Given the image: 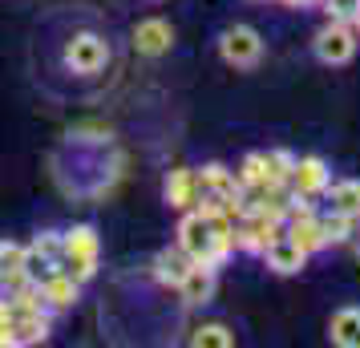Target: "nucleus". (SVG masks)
<instances>
[{
  "label": "nucleus",
  "instance_id": "obj_2",
  "mask_svg": "<svg viewBox=\"0 0 360 348\" xmlns=\"http://www.w3.org/2000/svg\"><path fill=\"white\" fill-rule=\"evenodd\" d=\"M316 57L324 61V65H348L352 57H356V25H344V20H332L324 25L320 33H316Z\"/></svg>",
  "mask_w": 360,
  "mask_h": 348
},
{
  "label": "nucleus",
  "instance_id": "obj_16",
  "mask_svg": "<svg viewBox=\"0 0 360 348\" xmlns=\"http://www.w3.org/2000/svg\"><path fill=\"white\" fill-rule=\"evenodd\" d=\"M45 336H49V320L41 312L17 316V320H13V344H37V340H45Z\"/></svg>",
  "mask_w": 360,
  "mask_h": 348
},
{
  "label": "nucleus",
  "instance_id": "obj_5",
  "mask_svg": "<svg viewBox=\"0 0 360 348\" xmlns=\"http://www.w3.org/2000/svg\"><path fill=\"white\" fill-rule=\"evenodd\" d=\"M328 183H332V170H328L324 158H316V154H308V158H295L292 179H288L292 195H300V199H324Z\"/></svg>",
  "mask_w": 360,
  "mask_h": 348
},
{
  "label": "nucleus",
  "instance_id": "obj_21",
  "mask_svg": "<svg viewBox=\"0 0 360 348\" xmlns=\"http://www.w3.org/2000/svg\"><path fill=\"white\" fill-rule=\"evenodd\" d=\"M61 247H65V243H61L57 235H41V239H37V251H41V255H49L53 264H61Z\"/></svg>",
  "mask_w": 360,
  "mask_h": 348
},
{
  "label": "nucleus",
  "instance_id": "obj_19",
  "mask_svg": "<svg viewBox=\"0 0 360 348\" xmlns=\"http://www.w3.org/2000/svg\"><path fill=\"white\" fill-rule=\"evenodd\" d=\"M328 8V17L332 20H344V25H352L356 20V13H360V0H320Z\"/></svg>",
  "mask_w": 360,
  "mask_h": 348
},
{
  "label": "nucleus",
  "instance_id": "obj_14",
  "mask_svg": "<svg viewBox=\"0 0 360 348\" xmlns=\"http://www.w3.org/2000/svg\"><path fill=\"white\" fill-rule=\"evenodd\" d=\"M41 296L49 299L53 308H69V304H77V280H73V276H65V271L57 267L49 280L41 283Z\"/></svg>",
  "mask_w": 360,
  "mask_h": 348
},
{
  "label": "nucleus",
  "instance_id": "obj_12",
  "mask_svg": "<svg viewBox=\"0 0 360 348\" xmlns=\"http://www.w3.org/2000/svg\"><path fill=\"white\" fill-rule=\"evenodd\" d=\"M328 336L340 348H360V308H340L328 324Z\"/></svg>",
  "mask_w": 360,
  "mask_h": 348
},
{
  "label": "nucleus",
  "instance_id": "obj_3",
  "mask_svg": "<svg viewBox=\"0 0 360 348\" xmlns=\"http://www.w3.org/2000/svg\"><path fill=\"white\" fill-rule=\"evenodd\" d=\"M219 53H223V61L235 69H251L259 65L263 57V41L255 29H247V25H235V29H227L223 33V41H219Z\"/></svg>",
  "mask_w": 360,
  "mask_h": 348
},
{
  "label": "nucleus",
  "instance_id": "obj_8",
  "mask_svg": "<svg viewBox=\"0 0 360 348\" xmlns=\"http://www.w3.org/2000/svg\"><path fill=\"white\" fill-rule=\"evenodd\" d=\"M170 41H174V33H170V25H166V20H142V25L134 29V49L146 53V57L166 53V49H170Z\"/></svg>",
  "mask_w": 360,
  "mask_h": 348
},
{
  "label": "nucleus",
  "instance_id": "obj_13",
  "mask_svg": "<svg viewBox=\"0 0 360 348\" xmlns=\"http://www.w3.org/2000/svg\"><path fill=\"white\" fill-rule=\"evenodd\" d=\"M191 264H195V259H191V255H186L182 247L162 251V255L154 259V276H158V283H166V288H179L182 276L191 271Z\"/></svg>",
  "mask_w": 360,
  "mask_h": 348
},
{
  "label": "nucleus",
  "instance_id": "obj_7",
  "mask_svg": "<svg viewBox=\"0 0 360 348\" xmlns=\"http://www.w3.org/2000/svg\"><path fill=\"white\" fill-rule=\"evenodd\" d=\"M179 296H182V304H191V308L207 304V299L214 296V267L191 264V271H186L182 283H179Z\"/></svg>",
  "mask_w": 360,
  "mask_h": 348
},
{
  "label": "nucleus",
  "instance_id": "obj_15",
  "mask_svg": "<svg viewBox=\"0 0 360 348\" xmlns=\"http://www.w3.org/2000/svg\"><path fill=\"white\" fill-rule=\"evenodd\" d=\"M320 231H324V247H340V243H348V239H352V231H356V219L340 215V211H328V215H320Z\"/></svg>",
  "mask_w": 360,
  "mask_h": 348
},
{
  "label": "nucleus",
  "instance_id": "obj_22",
  "mask_svg": "<svg viewBox=\"0 0 360 348\" xmlns=\"http://www.w3.org/2000/svg\"><path fill=\"white\" fill-rule=\"evenodd\" d=\"M352 247H356V259H360V219H356V231H352V239H348Z\"/></svg>",
  "mask_w": 360,
  "mask_h": 348
},
{
  "label": "nucleus",
  "instance_id": "obj_9",
  "mask_svg": "<svg viewBox=\"0 0 360 348\" xmlns=\"http://www.w3.org/2000/svg\"><path fill=\"white\" fill-rule=\"evenodd\" d=\"M324 199H328V211H340V215H348V219H360V179L328 183Z\"/></svg>",
  "mask_w": 360,
  "mask_h": 348
},
{
  "label": "nucleus",
  "instance_id": "obj_1",
  "mask_svg": "<svg viewBox=\"0 0 360 348\" xmlns=\"http://www.w3.org/2000/svg\"><path fill=\"white\" fill-rule=\"evenodd\" d=\"M65 247H61V271L65 276H73V280L82 283L89 280L94 271H98V235L89 231V227H77V231H69L65 239H61Z\"/></svg>",
  "mask_w": 360,
  "mask_h": 348
},
{
  "label": "nucleus",
  "instance_id": "obj_18",
  "mask_svg": "<svg viewBox=\"0 0 360 348\" xmlns=\"http://www.w3.org/2000/svg\"><path fill=\"white\" fill-rule=\"evenodd\" d=\"M263 162H267V179H271V183H288V179H292L295 158L288 154V150H267Z\"/></svg>",
  "mask_w": 360,
  "mask_h": 348
},
{
  "label": "nucleus",
  "instance_id": "obj_11",
  "mask_svg": "<svg viewBox=\"0 0 360 348\" xmlns=\"http://www.w3.org/2000/svg\"><path fill=\"white\" fill-rule=\"evenodd\" d=\"M195 199H198L195 170H170V179H166V202L179 207V211H191Z\"/></svg>",
  "mask_w": 360,
  "mask_h": 348
},
{
  "label": "nucleus",
  "instance_id": "obj_23",
  "mask_svg": "<svg viewBox=\"0 0 360 348\" xmlns=\"http://www.w3.org/2000/svg\"><path fill=\"white\" fill-rule=\"evenodd\" d=\"M279 4H288V8H304V4H311V0H279Z\"/></svg>",
  "mask_w": 360,
  "mask_h": 348
},
{
  "label": "nucleus",
  "instance_id": "obj_10",
  "mask_svg": "<svg viewBox=\"0 0 360 348\" xmlns=\"http://www.w3.org/2000/svg\"><path fill=\"white\" fill-rule=\"evenodd\" d=\"M283 235H292L300 247L308 251H324V231H320V215H300L283 223Z\"/></svg>",
  "mask_w": 360,
  "mask_h": 348
},
{
  "label": "nucleus",
  "instance_id": "obj_20",
  "mask_svg": "<svg viewBox=\"0 0 360 348\" xmlns=\"http://www.w3.org/2000/svg\"><path fill=\"white\" fill-rule=\"evenodd\" d=\"M20 264H25V247H17V243H0V276L20 271Z\"/></svg>",
  "mask_w": 360,
  "mask_h": 348
},
{
  "label": "nucleus",
  "instance_id": "obj_24",
  "mask_svg": "<svg viewBox=\"0 0 360 348\" xmlns=\"http://www.w3.org/2000/svg\"><path fill=\"white\" fill-rule=\"evenodd\" d=\"M0 283H4V276H0Z\"/></svg>",
  "mask_w": 360,
  "mask_h": 348
},
{
  "label": "nucleus",
  "instance_id": "obj_6",
  "mask_svg": "<svg viewBox=\"0 0 360 348\" xmlns=\"http://www.w3.org/2000/svg\"><path fill=\"white\" fill-rule=\"evenodd\" d=\"M259 255H263V264L271 267L276 276H295V271H304V264H308V251L300 247L292 235H276Z\"/></svg>",
  "mask_w": 360,
  "mask_h": 348
},
{
  "label": "nucleus",
  "instance_id": "obj_4",
  "mask_svg": "<svg viewBox=\"0 0 360 348\" xmlns=\"http://www.w3.org/2000/svg\"><path fill=\"white\" fill-rule=\"evenodd\" d=\"M105 61H110V45H105L98 33H77L65 45V65L73 69V73H82V77L98 73Z\"/></svg>",
  "mask_w": 360,
  "mask_h": 348
},
{
  "label": "nucleus",
  "instance_id": "obj_17",
  "mask_svg": "<svg viewBox=\"0 0 360 348\" xmlns=\"http://www.w3.org/2000/svg\"><path fill=\"white\" fill-rule=\"evenodd\" d=\"M191 344L195 348H231L235 344V332L223 328V324H202V328L191 332Z\"/></svg>",
  "mask_w": 360,
  "mask_h": 348
}]
</instances>
